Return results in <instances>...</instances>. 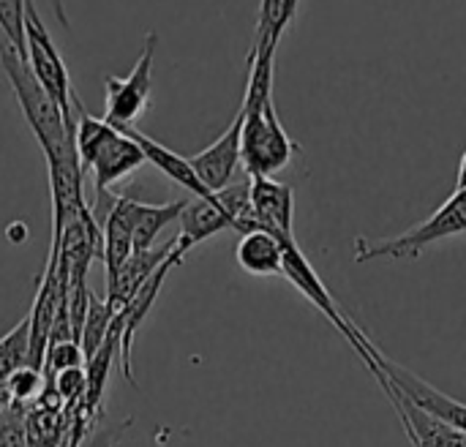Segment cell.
<instances>
[{
	"instance_id": "603a6c76",
	"label": "cell",
	"mask_w": 466,
	"mask_h": 447,
	"mask_svg": "<svg viewBox=\"0 0 466 447\" xmlns=\"http://www.w3.org/2000/svg\"><path fill=\"white\" fill-rule=\"evenodd\" d=\"M44 382H46V380H44V371L35 369V366H30V363H25V366H19V369L5 380V388H8V393H11V401L33 404V401L38 399Z\"/></svg>"
},
{
	"instance_id": "30bf717a",
	"label": "cell",
	"mask_w": 466,
	"mask_h": 447,
	"mask_svg": "<svg viewBox=\"0 0 466 447\" xmlns=\"http://www.w3.org/2000/svg\"><path fill=\"white\" fill-rule=\"evenodd\" d=\"M57 303H60V281H57V243L52 240L44 273L38 276V290L33 298V306L27 311V322H30V347H27V363L35 369H44V355H46V344H49V333H52V322L57 314Z\"/></svg>"
},
{
	"instance_id": "ac0fdd59",
	"label": "cell",
	"mask_w": 466,
	"mask_h": 447,
	"mask_svg": "<svg viewBox=\"0 0 466 447\" xmlns=\"http://www.w3.org/2000/svg\"><path fill=\"white\" fill-rule=\"evenodd\" d=\"M235 259H238L240 270H246L248 276H281L284 246L268 229H251V232L240 235Z\"/></svg>"
},
{
	"instance_id": "3957f363",
	"label": "cell",
	"mask_w": 466,
	"mask_h": 447,
	"mask_svg": "<svg viewBox=\"0 0 466 447\" xmlns=\"http://www.w3.org/2000/svg\"><path fill=\"white\" fill-rule=\"evenodd\" d=\"M71 117H74V145L82 164V172L90 175L93 191H106L117 180L137 172L147 158L137 139H131L123 128L109 123L106 117L90 115L79 96H71Z\"/></svg>"
},
{
	"instance_id": "7402d4cb",
	"label": "cell",
	"mask_w": 466,
	"mask_h": 447,
	"mask_svg": "<svg viewBox=\"0 0 466 447\" xmlns=\"http://www.w3.org/2000/svg\"><path fill=\"white\" fill-rule=\"evenodd\" d=\"M25 5H27V0H0V33H3L5 44L22 60H27V52H25Z\"/></svg>"
},
{
	"instance_id": "4dcf8cb0",
	"label": "cell",
	"mask_w": 466,
	"mask_h": 447,
	"mask_svg": "<svg viewBox=\"0 0 466 447\" xmlns=\"http://www.w3.org/2000/svg\"><path fill=\"white\" fill-rule=\"evenodd\" d=\"M459 186H466V150L461 153V161H459Z\"/></svg>"
},
{
	"instance_id": "d4e9b609",
	"label": "cell",
	"mask_w": 466,
	"mask_h": 447,
	"mask_svg": "<svg viewBox=\"0 0 466 447\" xmlns=\"http://www.w3.org/2000/svg\"><path fill=\"white\" fill-rule=\"evenodd\" d=\"M27 404L11 401L0 412V447H27V429H25Z\"/></svg>"
},
{
	"instance_id": "6da1fadb",
	"label": "cell",
	"mask_w": 466,
	"mask_h": 447,
	"mask_svg": "<svg viewBox=\"0 0 466 447\" xmlns=\"http://www.w3.org/2000/svg\"><path fill=\"white\" fill-rule=\"evenodd\" d=\"M273 44H251L248 52V79L240 104L243 131H240V164L248 178H273L287 169L300 150L279 120L273 101V74H276Z\"/></svg>"
},
{
	"instance_id": "8992f818",
	"label": "cell",
	"mask_w": 466,
	"mask_h": 447,
	"mask_svg": "<svg viewBox=\"0 0 466 447\" xmlns=\"http://www.w3.org/2000/svg\"><path fill=\"white\" fill-rule=\"evenodd\" d=\"M156 41H158V36L153 30L145 33L142 52H139L134 68L126 76H115V74L104 76V87H106V112H104V117L109 123H115V126L137 123L145 115V109L150 107Z\"/></svg>"
},
{
	"instance_id": "cb8c5ba5",
	"label": "cell",
	"mask_w": 466,
	"mask_h": 447,
	"mask_svg": "<svg viewBox=\"0 0 466 447\" xmlns=\"http://www.w3.org/2000/svg\"><path fill=\"white\" fill-rule=\"evenodd\" d=\"M85 363V352L79 347V341L74 339H66V341H55L46 347V355H44V377H52L55 371H63V369H74V366H82Z\"/></svg>"
},
{
	"instance_id": "9c48e42d",
	"label": "cell",
	"mask_w": 466,
	"mask_h": 447,
	"mask_svg": "<svg viewBox=\"0 0 466 447\" xmlns=\"http://www.w3.org/2000/svg\"><path fill=\"white\" fill-rule=\"evenodd\" d=\"M186 259V254L177 251V246L169 251V257L142 281V287L131 295V300L120 309V320H123V341H120V369H123V377L128 382H134V369H131V347H134V336L137 330L142 328V322L147 320L153 303L158 300L161 295V287L169 276L172 268H177L180 262Z\"/></svg>"
},
{
	"instance_id": "f546056e",
	"label": "cell",
	"mask_w": 466,
	"mask_h": 447,
	"mask_svg": "<svg viewBox=\"0 0 466 447\" xmlns=\"http://www.w3.org/2000/svg\"><path fill=\"white\" fill-rule=\"evenodd\" d=\"M8 404H11V393H8V388H5V385H0V412H3Z\"/></svg>"
},
{
	"instance_id": "ba28073f",
	"label": "cell",
	"mask_w": 466,
	"mask_h": 447,
	"mask_svg": "<svg viewBox=\"0 0 466 447\" xmlns=\"http://www.w3.org/2000/svg\"><path fill=\"white\" fill-rule=\"evenodd\" d=\"M374 355H377V363H380V369L385 371V377H388V382H390V388H393L396 393H401L407 401H412V404L420 407L423 412H429V415H434V418H440V421L456 426L459 432H464L466 434L464 401H456V399L445 396L442 391H437L431 382H426V380L418 377L415 371H410V369H404L401 363L390 361L385 352L377 350Z\"/></svg>"
},
{
	"instance_id": "277c9868",
	"label": "cell",
	"mask_w": 466,
	"mask_h": 447,
	"mask_svg": "<svg viewBox=\"0 0 466 447\" xmlns=\"http://www.w3.org/2000/svg\"><path fill=\"white\" fill-rule=\"evenodd\" d=\"M281 246H284V259H281V276H287V281L314 306V309H319L328 320H330V325L350 341V347L358 352V358L366 363V369L374 374V380L380 382V388L382 391H388L390 388V382H388V377H385V371L380 369V363H377V344L360 330V325H355L344 311H341V306L336 303V298L330 295V290L325 287V281L319 279V273L314 270V265L309 262V257L300 251V246H298V240L295 238H284L281 240Z\"/></svg>"
},
{
	"instance_id": "44dd1931",
	"label": "cell",
	"mask_w": 466,
	"mask_h": 447,
	"mask_svg": "<svg viewBox=\"0 0 466 447\" xmlns=\"http://www.w3.org/2000/svg\"><path fill=\"white\" fill-rule=\"evenodd\" d=\"M27 347H30V322L27 314L0 339V385L27 363Z\"/></svg>"
},
{
	"instance_id": "8fae6325",
	"label": "cell",
	"mask_w": 466,
	"mask_h": 447,
	"mask_svg": "<svg viewBox=\"0 0 466 447\" xmlns=\"http://www.w3.org/2000/svg\"><path fill=\"white\" fill-rule=\"evenodd\" d=\"M251 208L259 229H268L279 240L295 238V191L289 183L273 178H248Z\"/></svg>"
},
{
	"instance_id": "f1b7e54d",
	"label": "cell",
	"mask_w": 466,
	"mask_h": 447,
	"mask_svg": "<svg viewBox=\"0 0 466 447\" xmlns=\"http://www.w3.org/2000/svg\"><path fill=\"white\" fill-rule=\"evenodd\" d=\"M49 5H52V11H55L57 22L68 30V27H71V19H68V14H66V8H63V0H49Z\"/></svg>"
},
{
	"instance_id": "7c38bea8",
	"label": "cell",
	"mask_w": 466,
	"mask_h": 447,
	"mask_svg": "<svg viewBox=\"0 0 466 447\" xmlns=\"http://www.w3.org/2000/svg\"><path fill=\"white\" fill-rule=\"evenodd\" d=\"M240 131H243V112L238 109V115L227 126V131L213 145H208L205 150L191 156V167L197 169L199 180L210 191H218L232 183V178L240 167Z\"/></svg>"
},
{
	"instance_id": "ffe728a7",
	"label": "cell",
	"mask_w": 466,
	"mask_h": 447,
	"mask_svg": "<svg viewBox=\"0 0 466 447\" xmlns=\"http://www.w3.org/2000/svg\"><path fill=\"white\" fill-rule=\"evenodd\" d=\"M117 311L120 309H115L109 300H101V298H96L90 292L87 317H85V325H82V336H79V347L85 352V361L101 347V341H104V336H106V330H109V325H112V320H115Z\"/></svg>"
},
{
	"instance_id": "d6986e66",
	"label": "cell",
	"mask_w": 466,
	"mask_h": 447,
	"mask_svg": "<svg viewBox=\"0 0 466 447\" xmlns=\"http://www.w3.org/2000/svg\"><path fill=\"white\" fill-rule=\"evenodd\" d=\"M300 0H259V14H257V30L251 44H273L279 46L281 36L287 33L289 22L298 14Z\"/></svg>"
},
{
	"instance_id": "83f0119b",
	"label": "cell",
	"mask_w": 466,
	"mask_h": 447,
	"mask_svg": "<svg viewBox=\"0 0 466 447\" xmlns=\"http://www.w3.org/2000/svg\"><path fill=\"white\" fill-rule=\"evenodd\" d=\"M5 235H8V240H11V243H22V240L27 238V227H25L22 221H14V224L8 227V232H5Z\"/></svg>"
},
{
	"instance_id": "9a60e30c",
	"label": "cell",
	"mask_w": 466,
	"mask_h": 447,
	"mask_svg": "<svg viewBox=\"0 0 466 447\" xmlns=\"http://www.w3.org/2000/svg\"><path fill=\"white\" fill-rule=\"evenodd\" d=\"M177 224H180V232L175 235V246L180 254H188L194 246L229 229V216L221 208V202L216 199V194L191 197V199H186V208L180 210Z\"/></svg>"
},
{
	"instance_id": "e0dca14e",
	"label": "cell",
	"mask_w": 466,
	"mask_h": 447,
	"mask_svg": "<svg viewBox=\"0 0 466 447\" xmlns=\"http://www.w3.org/2000/svg\"><path fill=\"white\" fill-rule=\"evenodd\" d=\"M175 249V238H169L167 243H161V246H150V249H145V251H134L123 265H120V270L112 276V279H106V300L115 306V309H123L128 300H131V295L142 287V281L169 257V251Z\"/></svg>"
},
{
	"instance_id": "5bb4252c",
	"label": "cell",
	"mask_w": 466,
	"mask_h": 447,
	"mask_svg": "<svg viewBox=\"0 0 466 447\" xmlns=\"http://www.w3.org/2000/svg\"><path fill=\"white\" fill-rule=\"evenodd\" d=\"M385 396L390 399L393 410L399 412L407 437L412 447H466V434L459 432L456 426L423 412L420 407H415L412 401H407L401 393H396L393 388L385 391Z\"/></svg>"
},
{
	"instance_id": "7a4b0ae2",
	"label": "cell",
	"mask_w": 466,
	"mask_h": 447,
	"mask_svg": "<svg viewBox=\"0 0 466 447\" xmlns=\"http://www.w3.org/2000/svg\"><path fill=\"white\" fill-rule=\"evenodd\" d=\"M0 68L14 90L25 123L30 126L49 172V186H74L85 180L76 145H74V117L44 90L33 76L27 60H22L8 44L0 46Z\"/></svg>"
},
{
	"instance_id": "484cf974",
	"label": "cell",
	"mask_w": 466,
	"mask_h": 447,
	"mask_svg": "<svg viewBox=\"0 0 466 447\" xmlns=\"http://www.w3.org/2000/svg\"><path fill=\"white\" fill-rule=\"evenodd\" d=\"M44 380H52L63 407L68 410L71 404H76L85 391H87V371L82 366H74V369H63V371H55L52 377H44Z\"/></svg>"
},
{
	"instance_id": "52a82bcc",
	"label": "cell",
	"mask_w": 466,
	"mask_h": 447,
	"mask_svg": "<svg viewBox=\"0 0 466 447\" xmlns=\"http://www.w3.org/2000/svg\"><path fill=\"white\" fill-rule=\"evenodd\" d=\"M25 52H27V66H30L33 76L44 85V90L71 117L74 87L68 79V68H66V60L60 57L46 25L41 22V14L33 0H27V5H25Z\"/></svg>"
},
{
	"instance_id": "5b68a950",
	"label": "cell",
	"mask_w": 466,
	"mask_h": 447,
	"mask_svg": "<svg viewBox=\"0 0 466 447\" xmlns=\"http://www.w3.org/2000/svg\"><path fill=\"white\" fill-rule=\"evenodd\" d=\"M466 232V186H456L453 197L437 208L426 221L415 224L412 229L396 235V238H380V240H369V238H358L355 240V262L366 265L374 259H415L420 257L429 246L453 238V235H464Z\"/></svg>"
},
{
	"instance_id": "4fadbf2b",
	"label": "cell",
	"mask_w": 466,
	"mask_h": 447,
	"mask_svg": "<svg viewBox=\"0 0 466 447\" xmlns=\"http://www.w3.org/2000/svg\"><path fill=\"white\" fill-rule=\"evenodd\" d=\"M115 213L126 221V227L131 229V240H134V251H145L150 246H156L158 235L177 221L180 210L186 208V199L177 202H167V205H150V202H139V199H128L120 197L115 199Z\"/></svg>"
},
{
	"instance_id": "2e32d148",
	"label": "cell",
	"mask_w": 466,
	"mask_h": 447,
	"mask_svg": "<svg viewBox=\"0 0 466 447\" xmlns=\"http://www.w3.org/2000/svg\"><path fill=\"white\" fill-rule=\"evenodd\" d=\"M117 128H123L131 139H137V145L142 147L145 158H147L158 172H164L169 180H175L177 186H183L191 197H210V194H213V191L199 180L197 169L191 167V158H186V156H180V153L169 150L167 145H161V142L150 139V137H147V134H142L134 123H128V126H117Z\"/></svg>"
},
{
	"instance_id": "4316f807",
	"label": "cell",
	"mask_w": 466,
	"mask_h": 447,
	"mask_svg": "<svg viewBox=\"0 0 466 447\" xmlns=\"http://www.w3.org/2000/svg\"><path fill=\"white\" fill-rule=\"evenodd\" d=\"M131 426V421H123L117 426L109 423H93V429L82 437V442L76 447H120L123 432Z\"/></svg>"
}]
</instances>
